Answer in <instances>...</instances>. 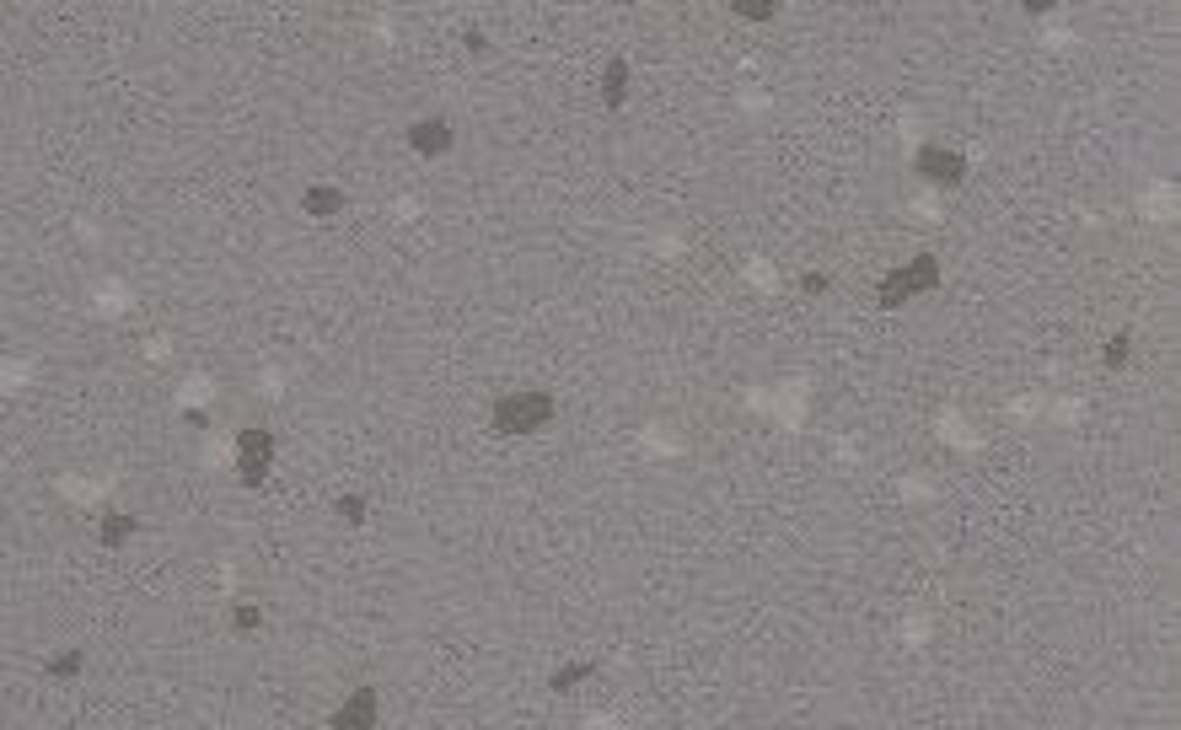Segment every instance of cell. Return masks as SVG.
<instances>
[{
    "mask_svg": "<svg viewBox=\"0 0 1181 730\" xmlns=\"http://www.w3.org/2000/svg\"><path fill=\"white\" fill-rule=\"evenodd\" d=\"M462 54H467V60H483V54H489V38H483L478 27H467V33H462Z\"/></svg>",
    "mask_w": 1181,
    "mask_h": 730,
    "instance_id": "cell-17",
    "label": "cell"
},
{
    "mask_svg": "<svg viewBox=\"0 0 1181 730\" xmlns=\"http://www.w3.org/2000/svg\"><path fill=\"white\" fill-rule=\"evenodd\" d=\"M553 419H558V398L553 392H543V387H511L489 408V436L527 441V436H543Z\"/></svg>",
    "mask_w": 1181,
    "mask_h": 730,
    "instance_id": "cell-1",
    "label": "cell"
},
{
    "mask_svg": "<svg viewBox=\"0 0 1181 730\" xmlns=\"http://www.w3.org/2000/svg\"><path fill=\"white\" fill-rule=\"evenodd\" d=\"M403 140H409V151H414L419 162H441V156H452L456 129H452V118L425 113V118H414V124L403 129Z\"/></svg>",
    "mask_w": 1181,
    "mask_h": 730,
    "instance_id": "cell-4",
    "label": "cell"
},
{
    "mask_svg": "<svg viewBox=\"0 0 1181 730\" xmlns=\"http://www.w3.org/2000/svg\"><path fill=\"white\" fill-rule=\"evenodd\" d=\"M801 295H812V301H817V295H827V274H801Z\"/></svg>",
    "mask_w": 1181,
    "mask_h": 730,
    "instance_id": "cell-19",
    "label": "cell"
},
{
    "mask_svg": "<svg viewBox=\"0 0 1181 730\" xmlns=\"http://www.w3.org/2000/svg\"><path fill=\"white\" fill-rule=\"evenodd\" d=\"M629 91H635V71H629V60H607L602 65V81H596V97H602V108H624L629 102Z\"/></svg>",
    "mask_w": 1181,
    "mask_h": 730,
    "instance_id": "cell-9",
    "label": "cell"
},
{
    "mask_svg": "<svg viewBox=\"0 0 1181 730\" xmlns=\"http://www.w3.org/2000/svg\"><path fill=\"white\" fill-rule=\"evenodd\" d=\"M908 301L913 295H908V285H903V274L897 269H887L881 279H876V306H881V312H903Z\"/></svg>",
    "mask_w": 1181,
    "mask_h": 730,
    "instance_id": "cell-12",
    "label": "cell"
},
{
    "mask_svg": "<svg viewBox=\"0 0 1181 730\" xmlns=\"http://www.w3.org/2000/svg\"><path fill=\"white\" fill-rule=\"evenodd\" d=\"M183 425H188V430H210V425H215V414H210V408H193V403H188V408H183Z\"/></svg>",
    "mask_w": 1181,
    "mask_h": 730,
    "instance_id": "cell-18",
    "label": "cell"
},
{
    "mask_svg": "<svg viewBox=\"0 0 1181 730\" xmlns=\"http://www.w3.org/2000/svg\"><path fill=\"white\" fill-rule=\"evenodd\" d=\"M91 532H97V548H102V553H124L129 543H140V516L113 505V511H102V516H97V527H91Z\"/></svg>",
    "mask_w": 1181,
    "mask_h": 730,
    "instance_id": "cell-7",
    "label": "cell"
},
{
    "mask_svg": "<svg viewBox=\"0 0 1181 730\" xmlns=\"http://www.w3.org/2000/svg\"><path fill=\"white\" fill-rule=\"evenodd\" d=\"M334 516H339L344 527H365V521H370V500H365V494H339V500H334Z\"/></svg>",
    "mask_w": 1181,
    "mask_h": 730,
    "instance_id": "cell-15",
    "label": "cell"
},
{
    "mask_svg": "<svg viewBox=\"0 0 1181 730\" xmlns=\"http://www.w3.org/2000/svg\"><path fill=\"white\" fill-rule=\"evenodd\" d=\"M1128 361H1133V333H1111L1101 344V365L1106 370H1128Z\"/></svg>",
    "mask_w": 1181,
    "mask_h": 730,
    "instance_id": "cell-14",
    "label": "cell"
},
{
    "mask_svg": "<svg viewBox=\"0 0 1181 730\" xmlns=\"http://www.w3.org/2000/svg\"><path fill=\"white\" fill-rule=\"evenodd\" d=\"M301 215H312V221H339V215H350V188L344 182H328V178H317V182H306L301 188Z\"/></svg>",
    "mask_w": 1181,
    "mask_h": 730,
    "instance_id": "cell-6",
    "label": "cell"
},
{
    "mask_svg": "<svg viewBox=\"0 0 1181 730\" xmlns=\"http://www.w3.org/2000/svg\"><path fill=\"white\" fill-rule=\"evenodd\" d=\"M264 629H269V613H264L259 602H226V634L231 639L248 644V639H259Z\"/></svg>",
    "mask_w": 1181,
    "mask_h": 730,
    "instance_id": "cell-10",
    "label": "cell"
},
{
    "mask_svg": "<svg viewBox=\"0 0 1181 730\" xmlns=\"http://www.w3.org/2000/svg\"><path fill=\"white\" fill-rule=\"evenodd\" d=\"M897 274H903L913 301H918V295H934V290L945 285V264H940L934 253H913L908 264H897Z\"/></svg>",
    "mask_w": 1181,
    "mask_h": 730,
    "instance_id": "cell-8",
    "label": "cell"
},
{
    "mask_svg": "<svg viewBox=\"0 0 1181 730\" xmlns=\"http://www.w3.org/2000/svg\"><path fill=\"white\" fill-rule=\"evenodd\" d=\"M87 666H91L87 650H81V644H65V650H54V655H49V666H43V671H49L54 682H81V677H87Z\"/></svg>",
    "mask_w": 1181,
    "mask_h": 730,
    "instance_id": "cell-11",
    "label": "cell"
},
{
    "mask_svg": "<svg viewBox=\"0 0 1181 730\" xmlns=\"http://www.w3.org/2000/svg\"><path fill=\"white\" fill-rule=\"evenodd\" d=\"M596 677V660H564L553 677H548V693H569V688H580V682H591Z\"/></svg>",
    "mask_w": 1181,
    "mask_h": 730,
    "instance_id": "cell-13",
    "label": "cell"
},
{
    "mask_svg": "<svg viewBox=\"0 0 1181 730\" xmlns=\"http://www.w3.org/2000/svg\"><path fill=\"white\" fill-rule=\"evenodd\" d=\"M1020 11H1026V16H1053L1058 0H1020Z\"/></svg>",
    "mask_w": 1181,
    "mask_h": 730,
    "instance_id": "cell-20",
    "label": "cell"
},
{
    "mask_svg": "<svg viewBox=\"0 0 1181 730\" xmlns=\"http://www.w3.org/2000/svg\"><path fill=\"white\" fill-rule=\"evenodd\" d=\"M730 11H736L741 22H757V27H763V22L779 16V0H730Z\"/></svg>",
    "mask_w": 1181,
    "mask_h": 730,
    "instance_id": "cell-16",
    "label": "cell"
},
{
    "mask_svg": "<svg viewBox=\"0 0 1181 730\" xmlns=\"http://www.w3.org/2000/svg\"><path fill=\"white\" fill-rule=\"evenodd\" d=\"M274 462H279V436H274L269 425H242L237 441H231V473H237V483H242L248 494H253V489H269Z\"/></svg>",
    "mask_w": 1181,
    "mask_h": 730,
    "instance_id": "cell-2",
    "label": "cell"
},
{
    "mask_svg": "<svg viewBox=\"0 0 1181 730\" xmlns=\"http://www.w3.org/2000/svg\"><path fill=\"white\" fill-rule=\"evenodd\" d=\"M967 173H972V162H967V151H956V146L924 140V146L913 151V178L929 182V188H962Z\"/></svg>",
    "mask_w": 1181,
    "mask_h": 730,
    "instance_id": "cell-3",
    "label": "cell"
},
{
    "mask_svg": "<svg viewBox=\"0 0 1181 730\" xmlns=\"http://www.w3.org/2000/svg\"><path fill=\"white\" fill-rule=\"evenodd\" d=\"M334 730H376L381 726V693L376 688H350L334 709H328Z\"/></svg>",
    "mask_w": 1181,
    "mask_h": 730,
    "instance_id": "cell-5",
    "label": "cell"
}]
</instances>
